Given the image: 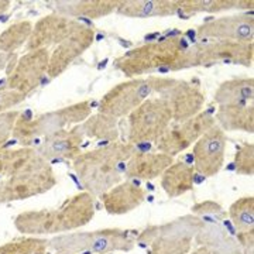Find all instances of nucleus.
<instances>
[{
	"label": "nucleus",
	"instance_id": "1",
	"mask_svg": "<svg viewBox=\"0 0 254 254\" xmlns=\"http://www.w3.org/2000/svg\"><path fill=\"white\" fill-rule=\"evenodd\" d=\"M55 185L51 164L34 147L0 150V205L43 195Z\"/></svg>",
	"mask_w": 254,
	"mask_h": 254
},
{
	"label": "nucleus",
	"instance_id": "2",
	"mask_svg": "<svg viewBox=\"0 0 254 254\" xmlns=\"http://www.w3.org/2000/svg\"><path fill=\"white\" fill-rule=\"evenodd\" d=\"M95 212V196L83 190L66 198L58 208L18 213L14 218V227L27 236L61 235L91 223Z\"/></svg>",
	"mask_w": 254,
	"mask_h": 254
},
{
	"label": "nucleus",
	"instance_id": "3",
	"mask_svg": "<svg viewBox=\"0 0 254 254\" xmlns=\"http://www.w3.org/2000/svg\"><path fill=\"white\" fill-rule=\"evenodd\" d=\"M131 143H109L78 155L72 160L75 174L83 185L85 192L100 196L122 182L128 158L136 153Z\"/></svg>",
	"mask_w": 254,
	"mask_h": 254
},
{
	"label": "nucleus",
	"instance_id": "4",
	"mask_svg": "<svg viewBox=\"0 0 254 254\" xmlns=\"http://www.w3.org/2000/svg\"><path fill=\"white\" fill-rule=\"evenodd\" d=\"M188 47L182 37H168L128 50L113 61V66L128 79L157 71H181Z\"/></svg>",
	"mask_w": 254,
	"mask_h": 254
},
{
	"label": "nucleus",
	"instance_id": "5",
	"mask_svg": "<svg viewBox=\"0 0 254 254\" xmlns=\"http://www.w3.org/2000/svg\"><path fill=\"white\" fill-rule=\"evenodd\" d=\"M91 115V100H82L34 118H31L28 112L20 113L11 136L21 147H31L34 140L50 136L63 128H69L73 125H82Z\"/></svg>",
	"mask_w": 254,
	"mask_h": 254
},
{
	"label": "nucleus",
	"instance_id": "6",
	"mask_svg": "<svg viewBox=\"0 0 254 254\" xmlns=\"http://www.w3.org/2000/svg\"><path fill=\"white\" fill-rule=\"evenodd\" d=\"M202 225V219L188 213L163 225L147 226L137 235L136 245L145 246L148 254H188Z\"/></svg>",
	"mask_w": 254,
	"mask_h": 254
},
{
	"label": "nucleus",
	"instance_id": "7",
	"mask_svg": "<svg viewBox=\"0 0 254 254\" xmlns=\"http://www.w3.org/2000/svg\"><path fill=\"white\" fill-rule=\"evenodd\" d=\"M136 239L128 230L100 229L93 232H73L60 235L48 240V249L58 254H110L116 252H131Z\"/></svg>",
	"mask_w": 254,
	"mask_h": 254
},
{
	"label": "nucleus",
	"instance_id": "8",
	"mask_svg": "<svg viewBox=\"0 0 254 254\" xmlns=\"http://www.w3.org/2000/svg\"><path fill=\"white\" fill-rule=\"evenodd\" d=\"M147 78L153 93H157L171 109L173 122L182 123L202 112L206 93L200 88L199 82L155 75H148Z\"/></svg>",
	"mask_w": 254,
	"mask_h": 254
},
{
	"label": "nucleus",
	"instance_id": "9",
	"mask_svg": "<svg viewBox=\"0 0 254 254\" xmlns=\"http://www.w3.org/2000/svg\"><path fill=\"white\" fill-rule=\"evenodd\" d=\"M253 43L237 41H200L190 46L184 55V68L210 66L213 64H235L250 68L253 65Z\"/></svg>",
	"mask_w": 254,
	"mask_h": 254
},
{
	"label": "nucleus",
	"instance_id": "10",
	"mask_svg": "<svg viewBox=\"0 0 254 254\" xmlns=\"http://www.w3.org/2000/svg\"><path fill=\"white\" fill-rule=\"evenodd\" d=\"M127 143L157 141L173 122L171 109L160 98H148L128 116Z\"/></svg>",
	"mask_w": 254,
	"mask_h": 254
},
{
	"label": "nucleus",
	"instance_id": "11",
	"mask_svg": "<svg viewBox=\"0 0 254 254\" xmlns=\"http://www.w3.org/2000/svg\"><path fill=\"white\" fill-rule=\"evenodd\" d=\"M148 78H133L120 82L106 92L99 102L98 112L115 119L128 116L145 99L151 96Z\"/></svg>",
	"mask_w": 254,
	"mask_h": 254
},
{
	"label": "nucleus",
	"instance_id": "12",
	"mask_svg": "<svg viewBox=\"0 0 254 254\" xmlns=\"http://www.w3.org/2000/svg\"><path fill=\"white\" fill-rule=\"evenodd\" d=\"M216 125L213 116L209 112H200L196 116L188 119L182 123H177L155 141V147L160 153L175 157L195 144L206 130Z\"/></svg>",
	"mask_w": 254,
	"mask_h": 254
},
{
	"label": "nucleus",
	"instance_id": "13",
	"mask_svg": "<svg viewBox=\"0 0 254 254\" xmlns=\"http://www.w3.org/2000/svg\"><path fill=\"white\" fill-rule=\"evenodd\" d=\"M50 54V50H36L27 51L23 57H20L14 68L7 73L6 88L27 98L47 75Z\"/></svg>",
	"mask_w": 254,
	"mask_h": 254
},
{
	"label": "nucleus",
	"instance_id": "14",
	"mask_svg": "<svg viewBox=\"0 0 254 254\" xmlns=\"http://www.w3.org/2000/svg\"><path fill=\"white\" fill-rule=\"evenodd\" d=\"M227 137L226 133L213 125L193 144V168L205 177H215L225 165Z\"/></svg>",
	"mask_w": 254,
	"mask_h": 254
},
{
	"label": "nucleus",
	"instance_id": "15",
	"mask_svg": "<svg viewBox=\"0 0 254 254\" xmlns=\"http://www.w3.org/2000/svg\"><path fill=\"white\" fill-rule=\"evenodd\" d=\"M196 36L212 41H237L253 43L254 17L250 13H239L232 16L209 20L196 27Z\"/></svg>",
	"mask_w": 254,
	"mask_h": 254
},
{
	"label": "nucleus",
	"instance_id": "16",
	"mask_svg": "<svg viewBox=\"0 0 254 254\" xmlns=\"http://www.w3.org/2000/svg\"><path fill=\"white\" fill-rule=\"evenodd\" d=\"M83 26L85 24H82L79 20L65 17L58 13L44 16L34 24L33 33L26 44V51L50 50V47L60 46Z\"/></svg>",
	"mask_w": 254,
	"mask_h": 254
},
{
	"label": "nucleus",
	"instance_id": "17",
	"mask_svg": "<svg viewBox=\"0 0 254 254\" xmlns=\"http://www.w3.org/2000/svg\"><path fill=\"white\" fill-rule=\"evenodd\" d=\"M95 36L96 34L93 28L83 26L78 33H75L73 36L63 41L60 46L55 47L54 51L50 54L47 75L50 78L61 76L81 55L91 48L95 41Z\"/></svg>",
	"mask_w": 254,
	"mask_h": 254
},
{
	"label": "nucleus",
	"instance_id": "18",
	"mask_svg": "<svg viewBox=\"0 0 254 254\" xmlns=\"http://www.w3.org/2000/svg\"><path fill=\"white\" fill-rule=\"evenodd\" d=\"M83 138L85 136L79 126L63 128L44 137L36 150L48 163L53 160H75L81 154Z\"/></svg>",
	"mask_w": 254,
	"mask_h": 254
},
{
	"label": "nucleus",
	"instance_id": "19",
	"mask_svg": "<svg viewBox=\"0 0 254 254\" xmlns=\"http://www.w3.org/2000/svg\"><path fill=\"white\" fill-rule=\"evenodd\" d=\"M99 198L109 215L120 216L130 213L143 205L147 198V192L134 182L125 181L119 182L118 185L102 193Z\"/></svg>",
	"mask_w": 254,
	"mask_h": 254
},
{
	"label": "nucleus",
	"instance_id": "20",
	"mask_svg": "<svg viewBox=\"0 0 254 254\" xmlns=\"http://www.w3.org/2000/svg\"><path fill=\"white\" fill-rule=\"evenodd\" d=\"M174 163L173 157L164 154V153H138L128 158L125 167V177L131 180H144L151 181L158 177H161L163 173Z\"/></svg>",
	"mask_w": 254,
	"mask_h": 254
},
{
	"label": "nucleus",
	"instance_id": "21",
	"mask_svg": "<svg viewBox=\"0 0 254 254\" xmlns=\"http://www.w3.org/2000/svg\"><path fill=\"white\" fill-rule=\"evenodd\" d=\"M195 243L208 247L212 254H243L236 239L230 236L218 219H205Z\"/></svg>",
	"mask_w": 254,
	"mask_h": 254
},
{
	"label": "nucleus",
	"instance_id": "22",
	"mask_svg": "<svg viewBox=\"0 0 254 254\" xmlns=\"http://www.w3.org/2000/svg\"><path fill=\"white\" fill-rule=\"evenodd\" d=\"M55 13L73 18H102L116 13L120 0H64L55 1Z\"/></svg>",
	"mask_w": 254,
	"mask_h": 254
},
{
	"label": "nucleus",
	"instance_id": "23",
	"mask_svg": "<svg viewBox=\"0 0 254 254\" xmlns=\"http://www.w3.org/2000/svg\"><path fill=\"white\" fill-rule=\"evenodd\" d=\"M180 0H123L116 13L130 18L170 17L178 14Z\"/></svg>",
	"mask_w": 254,
	"mask_h": 254
},
{
	"label": "nucleus",
	"instance_id": "24",
	"mask_svg": "<svg viewBox=\"0 0 254 254\" xmlns=\"http://www.w3.org/2000/svg\"><path fill=\"white\" fill-rule=\"evenodd\" d=\"M213 119L218 122V126L223 131H246L250 134L254 133L253 103L219 106Z\"/></svg>",
	"mask_w": 254,
	"mask_h": 254
},
{
	"label": "nucleus",
	"instance_id": "25",
	"mask_svg": "<svg viewBox=\"0 0 254 254\" xmlns=\"http://www.w3.org/2000/svg\"><path fill=\"white\" fill-rule=\"evenodd\" d=\"M160 184L168 198H178L193 188L195 168L187 163H173L160 177Z\"/></svg>",
	"mask_w": 254,
	"mask_h": 254
},
{
	"label": "nucleus",
	"instance_id": "26",
	"mask_svg": "<svg viewBox=\"0 0 254 254\" xmlns=\"http://www.w3.org/2000/svg\"><path fill=\"white\" fill-rule=\"evenodd\" d=\"M254 99V79L253 76L233 78L222 82L215 92L213 100L218 106L225 105H243L252 103Z\"/></svg>",
	"mask_w": 254,
	"mask_h": 254
},
{
	"label": "nucleus",
	"instance_id": "27",
	"mask_svg": "<svg viewBox=\"0 0 254 254\" xmlns=\"http://www.w3.org/2000/svg\"><path fill=\"white\" fill-rule=\"evenodd\" d=\"M253 0H180V16L253 9Z\"/></svg>",
	"mask_w": 254,
	"mask_h": 254
},
{
	"label": "nucleus",
	"instance_id": "28",
	"mask_svg": "<svg viewBox=\"0 0 254 254\" xmlns=\"http://www.w3.org/2000/svg\"><path fill=\"white\" fill-rule=\"evenodd\" d=\"M83 136L99 141H108L115 143L119 138V120L118 119L103 115V113H95L86 119L81 126Z\"/></svg>",
	"mask_w": 254,
	"mask_h": 254
},
{
	"label": "nucleus",
	"instance_id": "29",
	"mask_svg": "<svg viewBox=\"0 0 254 254\" xmlns=\"http://www.w3.org/2000/svg\"><path fill=\"white\" fill-rule=\"evenodd\" d=\"M34 24L28 20H18L11 23L0 34V51L4 54H13L18 48L26 46L33 33Z\"/></svg>",
	"mask_w": 254,
	"mask_h": 254
},
{
	"label": "nucleus",
	"instance_id": "30",
	"mask_svg": "<svg viewBox=\"0 0 254 254\" xmlns=\"http://www.w3.org/2000/svg\"><path fill=\"white\" fill-rule=\"evenodd\" d=\"M237 233L254 232V196H243L235 200L227 212Z\"/></svg>",
	"mask_w": 254,
	"mask_h": 254
},
{
	"label": "nucleus",
	"instance_id": "31",
	"mask_svg": "<svg viewBox=\"0 0 254 254\" xmlns=\"http://www.w3.org/2000/svg\"><path fill=\"white\" fill-rule=\"evenodd\" d=\"M47 250L48 240L37 236L20 237L0 246V254H46Z\"/></svg>",
	"mask_w": 254,
	"mask_h": 254
},
{
	"label": "nucleus",
	"instance_id": "32",
	"mask_svg": "<svg viewBox=\"0 0 254 254\" xmlns=\"http://www.w3.org/2000/svg\"><path fill=\"white\" fill-rule=\"evenodd\" d=\"M235 168L240 175L252 177L254 174V144L243 143L235 154Z\"/></svg>",
	"mask_w": 254,
	"mask_h": 254
},
{
	"label": "nucleus",
	"instance_id": "33",
	"mask_svg": "<svg viewBox=\"0 0 254 254\" xmlns=\"http://www.w3.org/2000/svg\"><path fill=\"white\" fill-rule=\"evenodd\" d=\"M192 215L200 219H220L226 218L227 213L223 208L215 200H203L199 203H195L192 206Z\"/></svg>",
	"mask_w": 254,
	"mask_h": 254
},
{
	"label": "nucleus",
	"instance_id": "34",
	"mask_svg": "<svg viewBox=\"0 0 254 254\" xmlns=\"http://www.w3.org/2000/svg\"><path fill=\"white\" fill-rule=\"evenodd\" d=\"M18 116H20L18 110H9L0 115V150L9 141Z\"/></svg>",
	"mask_w": 254,
	"mask_h": 254
},
{
	"label": "nucleus",
	"instance_id": "35",
	"mask_svg": "<svg viewBox=\"0 0 254 254\" xmlns=\"http://www.w3.org/2000/svg\"><path fill=\"white\" fill-rule=\"evenodd\" d=\"M26 96L9 89V88H0V115L11 110V108L18 106L21 102H24Z\"/></svg>",
	"mask_w": 254,
	"mask_h": 254
},
{
	"label": "nucleus",
	"instance_id": "36",
	"mask_svg": "<svg viewBox=\"0 0 254 254\" xmlns=\"http://www.w3.org/2000/svg\"><path fill=\"white\" fill-rule=\"evenodd\" d=\"M237 243L243 254H254V232L237 233Z\"/></svg>",
	"mask_w": 254,
	"mask_h": 254
},
{
	"label": "nucleus",
	"instance_id": "37",
	"mask_svg": "<svg viewBox=\"0 0 254 254\" xmlns=\"http://www.w3.org/2000/svg\"><path fill=\"white\" fill-rule=\"evenodd\" d=\"M10 6H11V1L10 0H0V14H3L4 11H7Z\"/></svg>",
	"mask_w": 254,
	"mask_h": 254
},
{
	"label": "nucleus",
	"instance_id": "38",
	"mask_svg": "<svg viewBox=\"0 0 254 254\" xmlns=\"http://www.w3.org/2000/svg\"><path fill=\"white\" fill-rule=\"evenodd\" d=\"M188 254H212V252L209 250L208 247H203V246H199L196 250H193V252H190Z\"/></svg>",
	"mask_w": 254,
	"mask_h": 254
},
{
	"label": "nucleus",
	"instance_id": "39",
	"mask_svg": "<svg viewBox=\"0 0 254 254\" xmlns=\"http://www.w3.org/2000/svg\"><path fill=\"white\" fill-rule=\"evenodd\" d=\"M64 254H66V253H64Z\"/></svg>",
	"mask_w": 254,
	"mask_h": 254
}]
</instances>
